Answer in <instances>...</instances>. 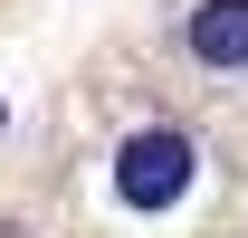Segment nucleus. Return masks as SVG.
<instances>
[{
    "instance_id": "f257e3e1",
    "label": "nucleus",
    "mask_w": 248,
    "mask_h": 238,
    "mask_svg": "<svg viewBox=\"0 0 248 238\" xmlns=\"http://www.w3.org/2000/svg\"><path fill=\"white\" fill-rule=\"evenodd\" d=\"M191 181H201V143H191L182 124H134V134L115 143V200L143 209V219L182 209Z\"/></svg>"
},
{
    "instance_id": "f03ea898",
    "label": "nucleus",
    "mask_w": 248,
    "mask_h": 238,
    "mask_svg": "<svg viewBox=\"0 0 248 238\" xmlns=\"http://www.w3.org/2000/svg\"><path fill=\"white\" fill-rule=\"evenodd\" d=\"M182 58L219 86L248 76V0H191L182 10Z\"/></svg>"
},
{
    "instance_id": "7ed1b4c3",
    "label": "nucleus",
    "mask_w": 248,
    "mask_h": 238,
    "mask_svg": "<svg viewBox=\"0 0 248 238\" xmlns=\"http://www.w3.org/2000/svg\"><path fill=\"white\" fill-rule=\"evenodd\" d=\"M0 134H10V105H0Z\"/></svg>"
}]
</instances>
